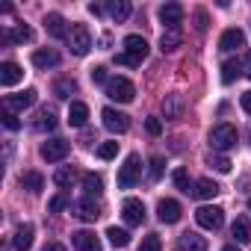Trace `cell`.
Here are the masks:
<instances>
[{
  "label": "cell",
  "mask_w": 251,
  "mask_h": 251,
  "mask_svg": "<svg viewBox=\"0 0 251 251\" xmlns=\"http://www.w3.org/2000/svg\"><path fill=\"white\" fill-rule=\"evenodd\" d=\"M121 53H115V62L118 65H130V68H136V65H142V59L148 56V42L142 39V36H127L121 42Z\"/></svg>",
  "instance_id": "obj_1"
},
{
  "label": "cell",
  "mask_w": 251,
  "mask_h": 251,
  "mask_svg": "<svg viewBox=\"0 0 251 251\" xmlns=\"http://www.w3.org/2000/svg\"><path fill=\"white\" fill-rule=\"evenodd\" d=\"M236 142H239V133H236V127L233 124H216V127L210 130V145H213V151H230V148H236Z\"/></svg>",
  "instance_id": "obj_2"
},
{
  "label": "cell",
  "mask_w": 251,
  "mask_h": 251,
  "mask_svg": "<svg viewBox=\"0 0 251 251\" xmlns=\"http://www.w3.org/2000/svg\"><path fill=\"white\" fill-rule=\"evenodd\" d=\"M103 89H106V98L109 100H118V103H130L136 98V86L127 77H109V83Z\"/></svg>",
  "instance_id": "obj_3"
},
{
  "label": "cell",
  "mask_w": 251,
  "mask_h": 251,
  "mask_svg": "<svg viewBox=\"0 0 251 251\" xmlns=\"http://www.w3.org/2000/svg\"><path fill=\"white\" fill-rule=\"evenodd\" d=\"M139 177H142V160H139V154H130L124 160V166L118 169V186L121 189H133L139 183Z\"/></svg>",
  "instance_id": "obj_4"
},
{
  "label": "cell",
  "mask_w": 251,
  "mask_h": 251,
  "mask_svg": "<svg viewBox=\"0 0 251 251\" xmlns=\"http://www.w3.org/2000/svg\"><path fill=\"white\" fill-rule=\"evenodd\" d=\"M65 42H68V48H71L74 56H86L92 50V33H89L86 24H71V33H68Z\"/></svg>",
  "instance_id": "obj_5"
},
{
  "label": "cell",
  "mask_w": 251,
  "mask_h": 251,
  "mask_svg": "<svg viewBox=\"0 0 251 251\" xmlns=\"http://www.w3.org/2000/svg\"><path fill=\"white\" fill-rule=\"evenodd\" d=\"M195 222H198L204 230H219V227L225 225V210L216 207V204H213V207H210V204H207V207H198V210H195Z\"/></svg>",
  "instance_id": "obj_6"
},
{
  "label": "cell",
  "mask_w": 251,
  "mask_h": 251,
  "mask_svg": "<svg viewBox=\"0 0 251 251\" xmlns=\"http://www.w3.org/2000/svg\"><path fill=\"white\" fill-rule=\"evenodd\" d=\"M100 118H103V127H106L109 133H127V130H130V118L124 115V112H118L115 106H106V109L100 112Z\"/></svg>",
  "instance_id": "obj_7"
},
{
  "label": "cell",
  "mask_w": 251,
  "mask_h": 251,
  "mask_svg": "<svg viewBox=\"0 0 251 251\" xmlns=\"http://www.w3.org/2000/svg\"><path fill=\"white\" fill-rule=\"evenodd\" d=\"M39 100V92L36 89H24V92H18V95H6V100H3V109H12V112H18V109H27V106H33Z\"/></svg>",
  "instance_id": "obj_8"
},
{
  "label": "cell",
  "mask_w": 251,
  "mask_h": 251,
  "mask_svg": "<svg viewBox=\"0 0 251 251\" xmlns=\"http://www.w3.org/2000/svg\"><path fill=\"white\" fill-rule=\"evenodd\" d=\"M68 151H71V145H68L65 139H48V142L42 145V160H48V163H59V160L68 157Z\"/></svg>",
  "instance_id": "obj_9"
},
{
  "label": "cell",
  "mask_w": 251,
  "mask_h": 251,
  "mask_svg": "<svg viewBox=\"0 0 251 251\" xmlns=\"http://www.w3.org/2000/svg\"><path fill=\"white\" fill-rule=\"evenodd\" d=\"M121 216H124V222H127V225H142L145 222V204L139 198H124Z\"/></svg>",
  "instance_id": "obj_10"
},
{
  "label": "cell",
  "mask_w": 251,
  "mask_h": 251,
  "mask_svg": "<svg viewBox=\"0 0 251 251\" xmlns=\"http://www.w3.org/2000/svg\"><path fill=\"white\" fill-rule=\"evenodd\" d=\"M160 21L166 24V30H180V24H183V6L180 3L160 6Z\"/></svg>",
  "instance_id": "obj_11"
},
{
  "label": "cell",
  "mask_w": 251,
  "mask_h": 251,
  "mask_svg": "<svg viewBox=\"0 0 251 251\" xmlns=\"http://www.w3.org/2000/svg\"><path fill=\"white\" fill-rule=\"evenodd\" d=\"M180 204L175 201V198H163L160 204H157V219L163 222V225H175V222H180Z\"/></svg>",
  "instance_id": "obj_12"
},
{
  "label": "cell",
  "mask_w": 251,
  "mask_h": 251,
  "mask_svg": "<svg viewBox=\"0 0 251 251\" xmlns=\"http://www.w3.org/2000/svg\"><path fill=\"white\" fill-rule=\"evenodd\" d=\"M71 242H74V251H103L100 239H98L92 230H77V233H71Z\"/></svg>",
  "instance_id": "obj_13"
},
{
  "label": "cell",
  "mask_w": 251,
  "mask_h": 251,
  "mask_svg": "<svg viewBox=\"0 0 251 251\" xmlns=\"http://www.w3.org/2000/svg\"><path fill=\"white\" fill-rule=\"evenodd\" d=\"M242 45H245V33H242L239 27L225 30L222 39H219V50H225V53H230V50H236V48H242Z\"/></svg>",
  "instance_id": "obj_14"
},
{
  "label": "cell",
  "mask_w": 251,
  "mask_h": 251,
  "mask_svg": "<svg viewBox=\"0 0 251 251\" xmlns=\"http://www.w3.org/2000/svg\"><path fill=\"white\" fill-rule=\"evenodd\" d=\"M74 216H80L83 222H95V219H100V204L95 201V198H83V201H77L74 204Z\"/></svg>",
  "instance_id": "obj_15"
},
{
  "label": "cell",
  "mask_w": 251,
  "mask_h": 251,
  "mask_svg": "<svg viewBox=\"0 0 251 251\" xmlns=\"http://www.w3.org/2000/svg\"><path fill=\"white\" fill-rule=\"evenodd\" d=\"M33 236H36V227H33L30 222H24V225H18V227H15L12 245H15L18 251H30V248H33Z\"/></svg>",
  "instance_id": "obj_16"
},
{
  "label": "cell",
  "mask_w": 251,
  "mask_h": 251,
  "mask_svg": "<svg viewBox=\"0 0 251 251\" xmlns=\"http://www.w3.org/2000/svg\"><path fill=\"white\" fill-rule=\"evenodd\" d=\"M24 80V68L18 65V62H3L0 65V86H15V83H21Z\"/></svg>",
  "instance_id": "obj_17"
},
{
  "label": "cell",
  "mask_w": 251,
  "mask_h": 251,
  "mask_svg": "<svg viewBox=\"0 0 251 251\" xmlns=\"http://www.w3.org/2000/svg\"><path fill=\"white\" fill-rule=\"evenodd\" d=\"M45 30H48V36H53V39H68V27H65V18L59 15V12H50V15H45Z\"/></svg>",
  "instance_id": "obj_18"
},
{
  "label": "cell",
  "mask_w": 251,
  "mask_h": 251,
  "mask_svg": "<svg viewBox=\"0 0 251 251\" xmlns=\"http://www.w3.org/2000/svg\"><path fill=\"white\" fill-rule=\"evenodd\" d=\"M33 65L48 71V68L59 65V53H56L53 48H39V50H33Z\"/></svg>",
  "instance_id": "obj_19"
},
{
  "label": "cell",
  "mask_w": 251,
  "mask_h": 251,
  "mask_svg": "<svg viewBox=\"0 0 251 251\" xmlns=\"http://www.w3.org/2000/svg\"><path fill=\"white\" fill-rule=\"evenodd\" d=\"M86 121H89V106L83 100H74L68 106V124L71 127H86Z\"/></svg>",
  "instance_id": "obj_20"
},
{
  "label": "cell",
  "mask_w": 251,
  "mask_h": 251,
  "mask_svg": "<svg viewBox=\"0 0 251 251\" xmlns=\"http://www.w3.org/2000/svg\"><path fill=\"white\" fill-rule=\"evenodd\" d=\"M33 127H36V130H53V127H56V109H53V106H42V109L36 112Z\"/></svg>",
  "instance_id": "obj_21"
},
{
  "label": "cell",
  "mask_w": 251,
  "mask_h": 251,
  "mask_svg": "<svg viewBox=\"0 0 251 251\" xmlns=\"http://www.w3.org/2000/svg\"><path fill=\"white\" fill-rule=\"evenodd\" d=\"M192 195H195V198H204V201H210V198H216V195H219V183H216V180H210V177H204V180H195V186H192Z\"/></svg>",
  "instance_id": "obj_22"
},
{
  "label": "cell",
  "mask_w": 251,
  "mask_h": 251,
  "mask_svg": "<svg viewBox=\"0 0 251 251\" xmlns=\"http://www.w3.org/2000/svg\"><path fill=\"white\" fill-rule=\"evenodd\" d=\"M230 236H233L239 245L251 242V225H248V219H245V216H236V222L230 225Z\"/></svg>",
  "instance_id": "obj_23"
},
{
  "label": "cell",
  "mask_w": 251,
  "mask_h": 251,
  "mask_svg": "<svg viewBox=\"0 0 251 251\" xmlns=\"http://www.w3.org/2000/svg\"><path fill=\"white\" fill-rule=\"evenodd\" d=\"M177 251H207V239L198 233H183L177 239Z\"/></svg>",
  "instance_id": "obj_24"
},
{
  "label": "cell",
  "mask_w": 251,
  "mask_h": 251,
  "mask_svg": "<svg viewBox=\"0 0 251 251\" xmlns=\"http://www.w3.org/2000/svg\"><path fill=\"white\" fill-rule=\"evenodd\" d=\"M106 12L112 15V21H118V24H124L130 18V12H133V6L127 3V0H112V3L106 6Z\"/></svg>",
  "instance_id": "obj_25"
},
{
  "label": "cell",
  "mask_w": 251,
  "mask_h": 251,
  "mask_svg": "<svg viewBox=\"0 0 251 251\" xmlns=\"http://www.w3.org/2000/svg\"><path fill=\"white\" fill-rule=\"evenodd\" d=\"M3 42H6V45H12V42H18V45L33 42V30H30L27 24H18L15 30H6V33H3Z\"/></svg>",
  "instance_id": "obj_26"
},
{
  "label": "cell",
  "mask_w": 251,
  "mask_h": 251,
  "mask_svg": "<svg viewBox=\"0 0 251 251\" xmlns=\"http://www.w3.org/2000/svg\"><path fill=\"white\" fill-rule=\"evenodd\" d=\"M180 42H183L180 30H166V33L160 36V50H163V53H172V50L180 48Z\"/></svg>",
  "instance_id": "obj_27"
},
{
  "label": "cell",
  "mask_w": 251,
  "mask_h": 251,
  "mask_svg": "<svg viewBox=\"0 0 251 251\" xmlns=\"http://www.w3.org/2000/svg\"><path fill=\"white\" fill-rule=\"evenodd\" d=\"M21 186H24L27 192H33V195H39V192L45 189V177H42L39 172H24V175H21Z\"/></svg>",
  "instance_id": "obj_28"
},
{
  "label": "cell",
  "mask_w": 251,
  "mask_h": 251,
  "mask_svg": "<svg viewBox=\"0 0 251 251\" xmlns=\"http://www.w3.org/2000/svg\"><path fill=\"white\" fill-rule=\"evenodd\" d=\"M83 189H86V195H89V198H98V195L103 192V180H100V175L86 172V175H83Z\"/></svg>",
  "instance_id": "obj_29"
},
{
  "label": "cell",
  "mask_w": 251,
  "mask_h": 251,
  "mask_svg": "<svg viewBox=\"0 0 251 251\" xmlns=\"http://www.w3.org/2000/svg\"><path fill=\"white\" fill-rule=\"evenodd\" d=\"M53 95L56 98H71V95H77V80H71V77H62V80H56L53 83Z\"/></svg>",
  "instance_id": "obj_30"
},
{
  "label": "cell",
  "mask_w": 251,
  "mask_h": 251,
  "mask_svg": "<svg viewBox=\"0 0 251 251\" xmlns=\"http://www.w3.org/2000/svg\"><path fill=\"white\" fill-rule=\"evenodd\" d=\"M106 236L115 248H127L130 245V233L127 230H121V227H106Z\"/></svg>",
  "instance_id": "obj_31"
},
{
  "label": "cell",
  "mask_w": 251,
  "mask_h": 251,
  "mask_svg": "<svg viewBox=\"0 0 251 251\" xmlns=\"http://www.w3.org/2000/svg\"><path fill=\"white\" fill-rule=\"evenodd\" d=\"M207 166L216 169L219 175H227V172H230V160L222 157V154H207Z\"/></svg>",
  "instance_id": "obj_32"
},
{
  "label": "cell",
  "mask_w": 251,
  "mask_h": 251,
  "mask_svg": "<svg viewBox=\"0 0 251 251\" xmlns=\"http://www.w3.org/2000/svg\"><path fill=\"white\" fill-rule=\"evenodd\" d=\"M239 71H242V65H239V62H233V59H230V62H225V65H222V83H225V86H227V83H233V80L239 77Z\"/></svg>",
  "instance_id": "obj_33"
},
{
  "label": "cell",
  "mask_w": 251,
  "mask_h": 251,
  "mask_svg": "<svg viewBox=\"0 0 251 251\" xmlns=\"http://www.w3.org/2000/svg\"><path fill=\"white\" fill-rule=\"evenodd\" d=\"M71 180H74V169L71 166H62V169L53 172V183L56 186H71Z\"/></svg>",
  "instance_id": "obj_34"
},
{
  "label": "cell",
  "mask_w": 251,
  "mask_h": 251,
  "mask_svg": "<svg viewBox=\"0 0 251 251\" xmlns=\"http://www.w3.org/2000/svg\"><path fill=\"white\" fill-rule=\"evenodd\" d=\"M172 177H175V186H177L180 192H192V186H195V183L189 180V175H186V169H177V172H175Z\"/></svg>",
  "instance_id": "obj_35"
},
{
  "label": "cell",
  "mask_w": 251,
  "mask_h": 251,
  "mask_svg": "<svg viewBox=\"0 0 251 251\" xmlns=\"http://www.w3.org/2000/svg\"><path fill=\"white\" fill-rule=\"evenodd\" d=\"M68 204H71V195H68V192H59V195H53V198L48 201V210H50V213H59V210L68 207Z\"/></svg>",
  "instance_id": "obj_36"
},
{
  "label": "cell",
  "mask_w": 251,
  "mask_h": 251,
  "mask_svg": "<svg viewBox=\"0 0 251 251\" xmlns=\"http://www.w3.org/2000/svg\"><path fill=\"white\" fill-rule=\"evenodd\" d=\"M163 169H166V160H163V157H154L151 166H148V177H151V180H160V177H163Z\"/></svg>",
  "instance_id": "obj_37"
},
{
  "label": "cell",
  "mask_w": 251,
  "mask_h": 251,
  "mask_svg": "<svg viewBox=\"0 0 251 251\" xmlns=\"http://www.w3.org/2000/svg\"><path fill=\"white\" fill-rule=\"evenodd\" d=\"M139 251H163V242H160V236H157V233H148V236L142 239Z\"/></svg>",
  "instance_id": "obj_38"
},
{
  "label": "cell",
  "mask_w": 251,
  "mask_h": 251,
  "mask_svg": "<svg viewBox=\"0 0 251 251\" xmlns=\"http://www.w3.org/2000/svg\"><path fill=\"white\" fill-rule=\"evenodd\" d=\"M118 154V142H103V145H98V157L100 160H112Z\"/></svg>",
  "instance_id": "obj_39"
},
{
  "label": "cell",
  "mask_w": 251,
  "mask_h": 251,
  "mask_svg": "<svg viewBox=\"0 0 251 251\" xmlns=\"http://www.w3.org/2000/svg\"><path fill=\"white\" fill-rule=\"evenodd\" d=\"M0 118H3V127L6 130H18L21 127V121H18V115L12 109H3V115H0Z\"/></svg>",
  "instance_id": "obj_40"
},
{
  "label": "cell",
  "mask_w": 251,
  "mask_h": 251,
  "mask_svg": "<svg viewBox=\"0 0 251 251\" xmlns=\"http://www.w3.org/2000/svg\"><path fill=\"white\" fill-rule=\"evenodd\" d=\"M163 109H166V118H175V115L180 112V103H177V98H166Z\"/></svg>",
  "instance_id": "obj_41"
},
{
  "label": "cell",
  "mask_w": 251,
  "mask_h": 251,
  "mask_svg": "<svg viewBox=\"0 0 251 251\" xmlns=\"http://www.w3.org/2000/svg\"><path fill=\"white\" fill-rule=\"evenodd\" d=\"M92 83H103V86L109 83V77H106V68H103V65H95V68H92Z\"/></svg>",
  "instance_id": "obj_42"
},
{
  "label": "cell",
  "mask_w": 251,
  "mask_h": 251,
  "mask_svg": "<svg viewBox=\"0 0 251 251\" xmlns=\"http://www.w3.org/2000/svg\"><path fill=\"white\" fill-rule=\"evenodd\" d=\"M145 127H148L151 136H160V133H163V121H160V118H148V121H145Z\"/></svg>",
  "instance_id": "obj_43"
},
{
  "label": "cell",
  "mask_w": 251,
  "mask_h": 251,
  "mask_svg": "<svg viewBox=\"0 0 251 251\" xmlns=\"http://www.w3.org/2000/svg\"><path fill=\"white\" fill-rule=\"evenodd\" d=\"M195 30H198V33H204V30H207V12H204V9H198V12H195Z\"/></svg>",
  "instance_id": "obj_44"
},
{
  "label": "cell",
  "mask_w": 251,
  "mask_h": 251,
  "mask_svg": "<svg viewBox=\"0 0 251 251\" xmlns=\"http://www.w3.org/2000/svg\"><path fill=\"white\" fill-rule=\"evenodd\" d=\"M239 103H242V109L251 115V92H242V98H239Z\"/></svg>",
  "instance_id": "obj_45"
},
{
  "label": "cell",
  "mask_w": 251,
  "mask_h": 251,
  "mask_svg": "<svg viewBox=\"0 0 251 251\" xmlns=\"http://www.w3.org/2000/svg\"><path fill=\"white\" fill-rule=\"evenodd\" d=\"M242 74H245V77H251V50L245 53V62H242Z\"/></svg>",
  "instance_id": "obj_46"
},
{
  "label": "cell",
  "mask_w": 251,
  "mask_h": 251,
  "mask_svg": "<svg viewBox=\"0 0 251 251\" xmlns=\"http://www.w3.org/2000/svg\"><path fill=\"white\" fill-rule=\"evenodd\" d=\"M42 251H65V245H62V242H48Z\"/></svg>",
  "instance_id": "obj_47"
},
{
  "label": "cell",
  "mask_w": 251,
  "mask_h": 251,
  "mask_svg": "<svg viewBox=\"0 0 251 251\" xmlns=\"http://www.w3.org/2000/svg\"><path fill=\"white\" fill-rule=\"evenodd\" d=\"M89 12L98 18V15H103V6H100V3H89Z\"/></svg>",
  "instance_id": "obj_48"
},
{
  "label": "cell",
  "mask_w": 251,
  "mask_h": 251,
  "mask_svg": "<svg viewBox=\"0 0 251 251\" xmlns=\"http://www.w3.org/2000/svg\"><path fill=\"white\" fill-rule=\"evenodd\" d=\"M222 251H239V248H236V245H225Z\"/></svg>",
  "instance_id": "obj_49"
},
{
  "label": "cell",
  "mask_w": 251,
  "mask_h": 251,
  "mask_svg": "<svg viewBox=\"0 0 251 251\" xmlns=\"http://www.w3.org/2000/svg\"><path fill=\"white\" fill-rule=\"evenodd\" d=\"M248 210H251V198H248Z\"/></svg>",
  "instance_id": "obj_50"
}]
</instances>
